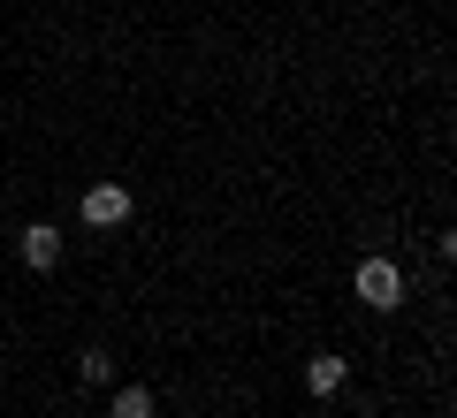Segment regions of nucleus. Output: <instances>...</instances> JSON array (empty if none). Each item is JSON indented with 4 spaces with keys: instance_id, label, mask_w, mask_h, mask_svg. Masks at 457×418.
Masks as SVG:
<instances>
[{
    "instance_id": "obj_6",
    "label": "nucleus",
    "mask_w": 457,
    "mask_h": 418,
    "mask_svg": "<svg viewBox=\"0 0 457 418\" xmlns=\"http://www.w3.org/2000/svg\"><path fill=\"white\" fill-rule=\"evenodd\" d=\"M77 381H84V388H107V350H84V357H77Z\"/></svg>"
},
{
    "instance_id": "obj_2",
    "label": "nucleus",
    "mask_w": 457,
    "mask_h": 418,
    "mask_svg": "<svg viewBox=\"0 0 457 418\" xmlns=\"http://www.w3.org/2000/svg\"><path fill=\"white\" fill-rule=\"evenodd\" d=\"M84 221L92 228H122L130 221V191H122V183H92V191H84Z\"/></svg>"
},
{
    "instance_id": "obj_3",
    "label": "nucleus",
    "mask_w": 457,
    "mask_h": 418,
    "mask_svg": "<svg viewBox=\"0 0 457 418\" xmlns=\"http://www.w3.org/2000/svg\"><path fill=\"white\" fill-rule=\"evenodd\" d=\"M16 251H23V266H31V274H46L54 258H62V228H54V221H31V228L16 236Z\"/></svg>"
},
{
    "instance_id": "obj_5",
    "label": "nucleus",
    "mask_w": 457,
    "mask_h": 418,
    "mask_svg": "<svg viewBox=\"0 0 457 418\" xmlns=\"http://www.w3.org/2000/svg\"><path fill=\"white\" fill-rule=\"evenodd\" d=\"M153 411H161L153 388H122V396H114V418H153Z\"/></svg>"
},
{
    "instance_id": "obj_4",
    "label": "nucleus",
    "mask_w": 457,
    "mask_h": 418,
    "mask_svg": "<svg viewBox=\"0 0 457 418\" xmlns=\"http://www.w3.org/2000/svg\"><path fill=\"white\" fill-rule=\"evenodd\" d=\"M305 388H312V396H336V388H343V357H336V350L305 357Z\"/></svg>"
},
{
    "instance_id": "obj_1",
    "label": "nucleus",
    "mask_w": 457,
    "mask_h": 418,
    "mask_svg": "<svg viewBox=\"0 0 457 418\" xmlns=\"http://www.w3.org/2000/svg\"><path fill=\"white\" fill-rule=\"evenodd\" d=\"M396 297H404V274H396L389 258H366V266H359V305H374V312H389Z\"/></svg>"
}]
</instances>
